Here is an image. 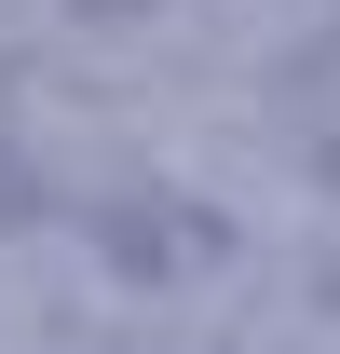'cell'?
Segmentation results:
<instances>
[{
	"instance_id": "1",
	"label": "cell",
	"mask_w": 340,
	"mask_h": 354,
	"mask_svg": "<svg viewBox=\"0 0 340 354\" xmlns=\"http://www.w3.org/2000/svg\"><path fill=\"white\" fill-rule=\"evenodd\" d=\"M82 14H136V0H82Z\"/></svg>"
}]
</instances>
